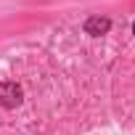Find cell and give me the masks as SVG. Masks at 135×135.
Here are the masks:
<instances>
[{"mask_svg": "<svg viewBox=\"0 0 135 135\" xmlns=\"http://www.w3.org/2000/svg\"><path fill=\"white\" fill-rule=\"evenodd\" d=\"M21 103V88L16 82H0V106L16 109Z\"/></svg>", "mask_w": 135, "mask_h": 135, "instance_id": "cell-1", "label": "cell"}, {"mask_svg": "<svg viewBox=\"0 0 135 135\" xmlns=\"http://www.w3.org/2000/svg\"><path fill=\"white\" fill-rule=\"evenodd\" d=\"M109 29H111V21L103 19V16H90V19L85 21V35H90V37H101V35H106Z\"/></svg>", "mask_w": 135, "mask_h": 135, "instance_id": "cell-2", "label": "cell"}, {"mask_svg": "<svg viewBox=\"0 0 135 135\" xmlns=\"http://www.w3.org/2000/svg\"><path fill=\"white\" fill-rule=\"evenodd\" d=\"M132 35H135V24H132Z\"/></svg>", "mask_w": 135, "mask_h": 135, "instance_id": "cell-3", "label": "cell"}]
</instances>
